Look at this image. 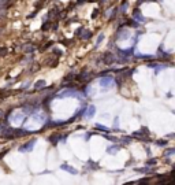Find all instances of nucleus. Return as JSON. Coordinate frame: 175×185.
<instances>
[{
	"mask_svg": "<svg viewBox=\"0 0 175 185\" xmlns=\"http://www.w3.org/2000/svg\"><path fill=\"white\" fill-rule=\"evenodd\" d=\"M175 152V149H170L168 152H167V155H171V153H174Z\"/></svg>",
	"mask_w": 175,
	"mask_h": 185,
	"instance_id": "nucleus-13",
	"label": "nucleus"
},
{
	"mask_svg": "<svg viewBox=\"0 0 175 185\" xmlns=\"http://www.w3.org/2000/svg\"><path fill=\"white\" fill-rule=\"evenodd\" d=\"M60 169H62V170H67V171H70V173H72V174H74V173H77L75 170L72 169V167L67 166V164H62V166H60Z\"/></svg>",
	"mask_w": 175,
	"mask_h": 185,
	"instance_id": "nucleus-7",
	"label": "nucleus"
},
{
	"mask_svg": "<svg viewBox=\"0 0 175 185\" xmlns=\"http://www.w3.org/2000/svg\"><path fill=\"white\" fill-rule=\"evenodd\" d=\"M22 49H23L25 52H33V51L36 49V47H34V45H31V44H26V45L22 47Z\"/></svg>",
	"mask_w": 175,
	"mask_h": 185,
	"instance_id": "nucleus-5",
	"label": "nucleus"
},
{
	"mask_svg": "<svg viewBox=\"0 0 175 185\" xmlns=\"http://www.w3.org/2000/svg\"><path fill=\"white\" fill-rule=\"evenodd\" d=\"M156 163V160L154 159H150V160H148V164H154Z\"/></svg>",
	"mask_w": 175,
	"mask_h": 185,
	"instance_id": "nucleus-12",
	"label": "nucleus"
},
{
	"mask_svg": "<svg viewBox=\"0 0 175 185\" xmlns=\"http://www.w3.org/2000/svg\"><path fill=\"white\" fill-rule=\"evenodd\" d=\"M1 116H3V112H1V111H0V118H1Z\"/></svg>",
	"mask_w": 175,
	"mask_h": 185,
	"instance_id": "nucleus-15",
	"label": "nucleus"
},
{
	"mask_svg": "<svg viewBox=\"0 0 175 185\" xmlns=\"http://www.w3.org/2000/svg\"><path fill=\"white\" fill-rule=\"evenodd\" d=\"M103 38H104V36H100V37H98V40H97V44H98V42H100V41H101V40H103Z\"/></svg>",
	"mask_w": 175,
	"mask_h": 185,
	"instance_id": "nucleus-14",
	"label": "nucleus"
},
{
	"mask_svg": "<svg viewBox=\"0 0 175 185\" xmlns=\"http://www.w3.org/2000/svg\"><path fill=\"white\" fill-rule=\"evenodd\" d=\"M34 143H36V140H31V141H29V143H27V145L19 148V151H27V149H30L31 147H34Z\"/></svg>",
	"mask_w": 175,
	"mask_h": 185,
	"instance_id": "nucleus-4",
	"label": "nucleus"
},
{
	"mask_svg": "<svg viewBox=\"0 0 175 185\" xmlns=\"http://www.w3.org/2000/svg\"><path fill=\"white\" fill-rule=\"evenodd\" d=\"M0 34H1V29H0Z\"/></svg>",
	"mask_w": 175,
	"mask_h": 185,
	"instance_id": "nucleus-16",
	"label": "nucleus"
},
{
	"mask_svg": "<svg viewBox=\"0 0 175 185\" xmlns=\"http://www.w3.org/2000/svg\"><path fill=\"white\" fill-rule=\"evenodd\" d=\"M96 127H97V129H101V130H107V127L101 126V125H96Z\"/></svg>",
	"mask_w": 175,
	"mask_h": 185,
	"instance_id": "nucleus-10",
	"label": "nucleus"
},
{
	"mask_svg": "<svg viewBox=\"0 0 175 185\" xmlns=\"http://www.w3.org/2000/svg\"><path fill=\"white\" fill-rule=\"evenodd\" d=\"M5 53H7V49H5V48H1V51H0V56H4Z\"/></svg>",
	"mask_w": 175,
	"mask_h": 185,
	"instance_id": "nucleus-9",
	"label": "nucleus"
},
{
	"mask_svg": "<svg viewBox=\"0 0 175 185\" xmlns=\"http://www.w3.org/2000/svg\"><path fill=\"white\" fill-rule=\"evenodd\" d=\"M0 21H1V18H0Z\"/></svg>",
	"mask_w": 175,
	"mask_h": 185,
	"instance_id": "nucleus-17",
	"label": "nucleus"
},
{
	"mask_svg": "<svg viewBox=\"0 0 175 185\" xmlns=\"http://www.w3.org/2000/svg\"><path fill=\"white\" fill-rule=\"evenodd\" d=\"M90 36H92V33L88 30V32H85V34L82 36V38H90Z\"/></svg>",
	"mask_w": 175,
	"mask_h": 185,
	"instance_id": "nucleus-8",
	"label": "nucleus"
},
{
	"mask_svg": "<svg viewBox=\"0 0 175 185\" xmlns=\"http://www.w3.org/2000/svg\"><path fill=\"white\" fill-rule=\"evenodd\" d=\"M157 145H161V147H163V145H165V141H161V140H160V141H157Z\"/></svg>",
	"mask_w": 175,
	"mask_h": 185,
	"instance_id": "nucleus-11",
	"label": "nucleus"
},
{
	"mask_svg": "<svg viewBox=\"0 0 175 185\" xmlns=\"http://www.w3.org/2000/svg\"><path fill=\"white\" fill-rule=\"evenodd\" d=\"M94 112H96L94 106H89L88 107V110H86V112H85V116H86V118H92V116L94 115Z\"/></svg>",
	"mask_w": 175,
	"mask_h": 185,
	"instance_id": "nucleus-3",
	"label": "nucleus"
},
{
	"mask_svg": "<svg viewBox=\"0 0 175 185\" xmlns=\"http://www.w3.org/2000/svg\"><path fill=\"white\" fill-rule=\"evenodd\" d=\"M45 86V81L44 79H40V81H37L36 84H34V89H41V88H44Z\"/></svg>",
	"mask_w": 175,
	"mask_h": 185,
	"instance_id": "nucleus-6",
	"label": "nucleus"
},
{
	"mask_svg": "<svg viewBox=\"0 0 175 185\" xmlns=\"http://www.w3.org/2000/svg\"><path fill=\"white\" fill-rule=\"evenodd\" d=\"M104 62L107 64L113 63V62H115V58H113L112 53H105V55H104Z\"/></svg>",
	"mask_w": 175,
	"mask_h": 185,
	"instance_id": "nucleus-2",
	"label": "nucleus"
},
{
	"mask_svg": "<svg viewBox=\"0 0 175 185\" xmlns=\"http://www.w3.org/2000/svg\"><path fill=\"white\" fill-rule=\"evenodd\" d=\"M113 84V78L112 77H104V78L100 79V85L101 86H108V85Z\"/></svg>",
	"mask_w": 175,
	"mask_h": 185,
	"instance_id": "nucleus-1",
	"label": "nucleus"
}]
</instances>
